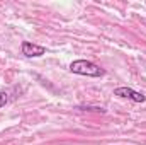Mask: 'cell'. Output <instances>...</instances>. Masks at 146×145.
<instances>
[{"label": "cell", "instance_id": "obj_2", "mask_svg": "<svg viewBox=\"0 0 146 145\" xmlns=\"http://www.w3.org/2000/svg\"><path fill=\"white\" fill-rule=\"evenodd\" d=\"M114 96H119V97H127L134 103H145L146 101V96H143L141 92L131 89V87H117L114 89Z\"/></svg>", "mask_w": 146, "mask_h": 145}, {"label": "cell", "instance_id": "obj_3", "mask_svg": "<svg viewBox=\"0 0 146 145\" xmlns=\"http://www.w3.org/2000/svg\"><path fill=\"white\" fill-rule=\"evenodd\" d=\"M46 48L44 46H39V44H34V43H29V41H24L22 43V55L33 58V56H41L44 55Z\"/></svg>", "mask_w": 146, "mask_h": 145}, {"label": "cell", "instance_id": "obj_1", "mask_svg": "<svg viewBox=\"0 0 146 145\" xmlns=\"http://www.w3.org/2000/svg\"><path fill=\"white\" fill-rule=\"evenodd\" d=\"M70 70L78 75H87V77H104L106 70L100 68L97 63L88 62V60H75L70 65Z\"/></svg>", "mask_w": 146, "mask_h": 145}, {"label": "cell", "instance_id": "obj_4", "mask_svg": "<svg viewBox=\"0 0 146 145\" xmlns=\"http://www.w3.org/2000/svg\"><path fill=\"white\" fill-rule=\"evenodd\" d=\"M7 103H9V96L5 92H0V108H3Z\"/></svg>", "mask_w": 146, "mask_h": 145}]
</instances>
